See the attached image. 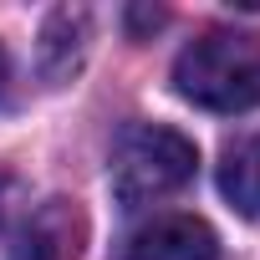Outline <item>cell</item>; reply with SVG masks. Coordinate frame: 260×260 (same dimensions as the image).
Instances as JSON below:
<instances>
[{"label":"cell","instance_id":"obj_1","mask_svg":"<svg viewBox=\"0 0 260 260\" xmlns=\"http://www.w3.org/2000/svg\"><path fill=\"white\" fill-rule=\"evenodd\" d=\"M174 92L204 112H250L260 102V36L250 31H199L174 56Z\"/></svg>","mask_w":260,"mask_h":260},{"label":"cell","instance_id":"obj_2","mask_svg":"<svg viewBox=\"0 0 260 260\" xmlns=\"http://www.w3.org/2000/svg\"><path fill=\"white\" fill-rule=\"evenodd\" d=\"M199 174V148L179 127L164 122H138L127 127L112 148V194L122 209H143L169 194H179Z\"/></svg>","mask_w":260,"mask_h":260},{"label":"cell","instance_id":"obj_3","mask_svg":"<svg viewBox=\"0 0 260 260\" xmlns=\"http://www.w3.org/2000/svg\"><path fill=\"white\" fill-rule=\"evenodd\" d=\"M122 260H219V235L199 214H158L127 235Z\"/></svg>","mask_w":260,"mask_h":260},{"label":"cell","instance_id":"obj_4","mask_svg":"<svg viewBox=\"0 0 260 260\" xmlns=\"http://www.w3.org/2000/svg\"><path fill=\"white\" fill-rule=\"evenodd\" d=\"M77 240H82L77 209L61 204V199H51V204L21 230V240L11 245V260H77V250H82Z\"/></svg>","mask_w":260,"mask_h":260},{"label":"cell","instance_id":"obj_5","mask_svg":"<svg viewBox=\"0 0 260 260\" xmlns=\"http://www.w3.org/2000/svg\"><path fill=\"white\" fill-rule=\"evenodd\" d=\"M87 36H92V16H87L82 6L51 11L46 26H41V72H46L51 82L72 77L77 61H82V51H87Z\"/></svg>","mask_w":260,"mask_h":260},{"label":"cell","instance_id":"obj_6","mask_svg":"<svg viewBox=\"0 0 260 260\" xmlns=\"http://www.w3.org/2000/svg\"><path fill=\"white\" fill-rule=\"evenodd\" d=\"M219 194L245 219H260V133L240 138L224 153V164H219Z\"/></svg>","mask_w":260,"mask_h":260},{"label":"cell","instance_id":"obj_7","mask_svg":"<svg viewBox=\"0 0 260 260\" xmlns=\"http://www.w3.org/2000/svg\"><path fill=\"white\" fill-rule=\"evenodd\" d=\"M11 209H16V179L0 174V235H6V224H11Z\"/></svg>","mask_w":260,"mask_h":260},{"label":"cell","instance_id":"obj_8","mask_svg":"<svg viewBox=\"0 0 260 260\" xmlns=\"http://www.w3.org/2000/svg\"><path fill=\"white\" fill-rule=\"evenodd\" d=\"M6 82H11V61H6V46H0V92H6Z\"/></svg>","mask_w":260,"mask_h":260}]
</instances>
